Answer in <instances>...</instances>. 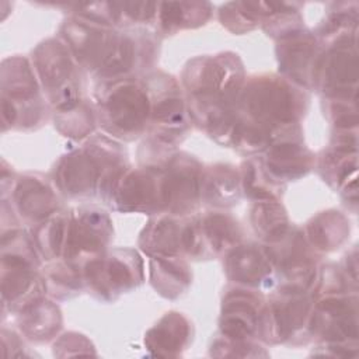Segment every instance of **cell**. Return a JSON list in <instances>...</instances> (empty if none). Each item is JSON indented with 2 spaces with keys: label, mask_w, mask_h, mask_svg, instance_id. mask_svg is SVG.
<instances>
[{
  "label": "cell",
  "mask_w": 359,
  "mask_h": 359,
  "mask_svg": "<svg viewBox=\"0 0 359 359\" xmlns=\"http://www.w3.org/2000/svg\"><path fill=\"white\" fill-rule=\"evenodd\" d=\"M147 87L132 80L115 81L100 100V114L105 129L118 136L136 137L150 114Z\"/></svg>",
  "instance_id": "cell-1"
},
{
  "label": "cell",
  "mask_w": 359,
  "mask_h": 359,
  "mask_svg": "<svg viewBox=\"0 0 359 359\" xmlns=\"http://www.w3.org/2000/svg\"><path fill=\"white\" fill-rule=\"evenodd\" d=\"M300 94L283 80L259 79L245 88L243 104L257 123L266 129L269 125H286L296 119L302 107Z\"/></svg>",
  "instance_id": "cell-2"
},
{
  "label": "cell",
  "mask_w": 359,
  "mask_h": 359,
  "mask_svg": "<svg viewBox=\"0 0 359 359\" xmlns=\"http://www.w3.org/2000/svg\"><path fill=\"white\" fill-rule=\"evenodd\" d=\"M111 234V223L104 212L80 209L77 215L69 220L66 230V259L76 262V259L87 258V264L97 259Z\"/></svg>",
  "instance_id": "cell-3"
},
{
  "label": "cell",
  "mask_w": 359,
  "mask_h": 359,
  "mask_svg": "<svg viewBox=\"0 0 359 359\" xmlns=\"http://www.w3.org/2000/svg\"><path fill=\"white\" fill-rule=\"evenodd\" d=\"M86 279L102 296L121 293L142 280V262L135 252L116 251L87 264Z\"/></svg>",
  "instance_id": "cell-4"
},
{
  "label": "cell",
  "mask_w": 359,
  "mask_h": 359,
  "mask_svg": "<svg viewBox=\"0 0 359 359\" xmlns=\"http://www.w3.org/2000/svg\"><path fill=\"white\" fill-rule=\"evenodd\" d=\"M38 69L42 76L43 86L53 97L52 102L62 109H70L77 105L76 76L69 53L60 43L46 42L39 48Z\"/></svg>",
  "instance_id": "cell-5"
},
{
  "label": "cell",
  "mask_w": 359,
  "mask_h": 359,
  "mask_svg": "<svg viewBox=\"0 0 359 359\" xmlns=\"http://www.w3.org/2000/svg\"><path fill=\"white\" fill-rule=\"evenodd\" d=\"M321 90L335 98H349V93H356L358 57L355 43L342 42L334 46L327 56L321 57L313 73V79Z\"/></svg>",
  "instance_id": "cell-6"
},
{
  "label": "cell",
  "mask_w": 359,
  "mask_h": 359,
  "mask_svg": "<svg viewBox=\"0 0 359 359\" xmlns=\"http://www.w3.org/2000/svg\"><path fill=\"white\" fill-rule=\"evenodd\" d=\"M118 180L115 203L121 210H153L165 206L163 171H132Z\"/></svg>",
  "instance_id": "cell-7"
},
{
  "label": "cell",
  "mask_w": 359,
  "mask_h": 359,
  "mask_svg": "<svg viewBox=\"0 0 359 359\" xmlns=\"http://www.w3.org/2000/svg\"><path fill=\"white\" fill-rule=\"evenodd\" d=\"M199 170L191 158H174L168 171L163 172L165 208L185 212L196 203L199 195Z\"/></svg>",
  "instance_id": "cell-8"
},
{
  "label": "cell",
  "mask_w": 359,
  "mask_h": 359,
  "mask_svg": "<svg viewBox=\"0 0 359 359\" xmlns=\"http://www.w3.org/2000/svg\"><path fill=\"white\" fill-rule=\"evenodd\" d=\"M222 331L227 338L245 339L259 325V302L251 293H231L223 304Z\"/></svg>",
  "instance_id": "cell-9"
},
{
  "label": "cell",
  "mask_w": 359,
  "mask_h": 359,
  "mask_svg": "<svg viewBox=\"0 0 359 359\" xmlns=\"http://www.w3.org/2000/svg\"><path fill=\"white\" fill-rule=\"evenodd\" d=\"M100 164L86 151L66 156L56 171V181L62 189L72 195H81L94 191L98 181Z\"/></svg>",
  "instance_id": "cell-10"
},
{
  "label": "cell",
  "mask_w": 359,
  "mask_h": 359,
  "mask_svg": "<svg viewBox=\"0 0 359 359\" xmlns=\"http://www.w3.org/2000/svg\"><path fill=\"white\" fill-rule=\"evenodd\" d=\"M226 271L229 278L236 282L258 285L271 275V259L266 251L255 245H243L227 257Z\"/></svg>",
  "instance_id": "cell-11"
},
{
  "label": "cell",
  "mask_w": 359,
  "mask_h": 359,
  "mask_svg": "<svg viewBox=\"0 0 359 359\" xmlns=\"http://www.w3.org/2000/svg\"><path fill=\"white\" fill-rule=\"evenodd\" d=\"M189 337V325L187 320L178 313H170L149 331L146 344L149 349L157 353L174 355L177 353Z\"/></svg>",
  "instance_id": "cell-12"
},
{
  "label": "cell",
  "mask_w": 359,
  "mask_h": 359,
  "mask_svg": "<svg viewBox=\"0 0 359 359\" xmlns=\"http://www.w3.org/2000/svg\"><path fill=\"white\" fill-rule=\"evenodd\" d=\"M144 229L142 248L156 257H171L182 247V230L171 217H157Z\"/></svg>",
  "instance_id": "cell-13"
},
{
  "label": "cell",
  "mask_w": 359,
  "mask_h": 359,
  "mask_svg": "<svg viewBox=\"0 0 359 359\" xmlns=\"http://www.w3.org/2000/svg\"><path fill=\"white\" fill-rule=\"evenodd\" d=\"M17 205L25 216L31 219H43L56 209L57 199L46 182L35 178H25L17 188Z\"/></svg>",
  "instance_id": "cell-14"
},
{
  "label": "cell",
  "mask_w": 359,
  "mask_h": 359,
  "mask_svg": "<svg viewBox=\"0 0 359 359\" xmlns=\"http://www.w3.org/2000/svg\"><path fill=\"white\" fill-rule=\"evenodd\" d=\"M175 86L168 80L167 88L163 93H157L153 101V122L158 125L160 133L167 135L165 140L171 139L181 132L184 122V104L175 91Z\"/></svg>",
  "instance_id": "cell-15"
},
{
  "label": "cell",
  "mask_w": 359,
  "mask_h": 359,
  "mask_svg": "<svg viewBox=\"0 0 359 359\" xmlns=\"http://www.w3.org/2000/svg\"><path fill=\"white\" fill-rule=\"evenodd\" d=\"M266 165L278 177L294 178L310 170L311 154L297 143L282 142L268 151Z\"/></svg>",
  "instance_id": "cell-16"
},
{
  "label": "cell",
  "mask_w": 359,
  "mask_h": 359,
  "mask_svg": "<svg viewBox=\"0 0 359 359\" xmlns=\"http://www.w3.org/2000/svg\"><path fill=\"white\" fill-rule=\"evenodd\" d=\"M279 55V62L283 70L289 72L294 79H299L306 83V72L310 69L309 63L311 57L316 56V46L310 36H294L289 38V42L285 43Z\"/></svg>",
  "instance_id": "cell-17"
},
{
  "label": "cell",
  "mask_w": 359,
  "mask_h": 359,
  "mask_svg": "<svg viewBox=\"0 0 359 359\" xmlns=\"http://www.w3.org/2000/svg\"><path fill=\"white\" fill-rule=\"evenodd\" d=\"M157 268L151 266V278L160 293L177 296L189 282L188 268L181 261H167L165 257H156Z\"/></svg>",
  "instance_id": "cell-18"
},
{
  "label": "cell",
  "mask_w": 359,
  "mask_h": 359,
  "mask_svg": "<svg viewBox=\"0 0 359 359\" xmlns=\"http://www.w3.org/2000/svg\"><path fill=\"white\" fill-rule=\"evenodd\" d=\"M309 230L313 244H318L323 236L327 234L323 250H332L335 245L338 247L345 240L346 234H349V226L339 212H324L318 217L313 219Z\"/></svg>",
  "instance_id": "cell-19"
},
{
  "label": "cell",
  "mask_w": 359,
  "mask_h": 359,
  "mask_svg": "<svg viewBox=\"0 0 359 359\" xmlns=\"http://www.w3.org/2000/svg\"><path fill=\"white\" fill-rule=\"evenodd\" d=\"M252 223L257 233L268 241L279 240L287 229L285 210L272 202L259 203L252 210Z\"/></svg>",
  "instance_id": "cell-20"
},
{
  "label": "cell",
  "mask_w": 359,
  "mask_h": 359,
  "mask_svg": "<svg viewBox=\"0 0 359 359\" xmlns=\"http://www.w3.org/2000/svg\"><path fill=\"white\" fill-rule=\"evenodd\" d=\"M205 192L209 203L215 205H233L238 199L237 177L233 170L227 167H216L212 170Z\"/></svg>",
  "instance_id": "cell-21"
},
{
  "label": "cell",
  "mask_w": 359,
  "mask_h": 359,
  "mask_svg": "<svg viewBox=\"0 0 359 359\" xmlns=\"http://www.w3.org/2000/svg\"><path fill=\"white\" fill-rule=\"evenodd\" d=\"M66 224L67 222L65 216H56L39 227L38 233L35 234V238L36 247L43 254V257L52 258L57 255L59 250L62 248L63 236L67 230Z\"/></svg>",
  "instance_id": "cell-22"
},
{
  "label": "cell",
  "mask_w": 359,
  "mask_h": 359,
  "mask_svg": "<svg viewBox=\"0 0 359 359\" xmlns=\"http://www.w3.org/2000/svg\"><path fill=\"white\" fill-rule=\"evenodd\" d=\"M243 182L244 189L251 196L257 199H273L275 198V189L273 182H269V178L265 175L262 168H257L251 164H245L244 174H243Z\"/></svg>",
  "instance_id": "cell-23"
}]
</instances>
